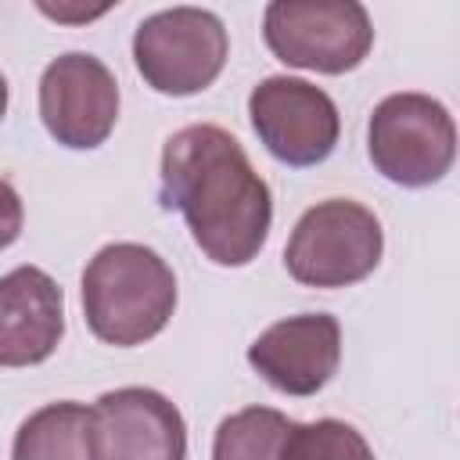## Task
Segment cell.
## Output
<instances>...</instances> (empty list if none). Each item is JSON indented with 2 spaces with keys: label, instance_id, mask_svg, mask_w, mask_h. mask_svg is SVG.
I'll return each instance as SVG.
<instances>
[{
  "label": "cell",
  "instance_id": "6da1fadb",
  "mask_svg": "<svg viewBox=\"0 0 460 460\" xmlns=\"http://www.w3.org/2000/svg\"><path fill=\"white\" fill-rule=\"evenodd\" d=\"M162 205L183 212L194 244L216 266H248L273 223L266 180L244 147L212 122L172 133L162 147Z\"/></svg>",
  "mask_w": 460,
  "mask_h": 460
},
{
  "label": "cell",
  "instance_id": "7a4b0ae2",
  "mask_svg": "<svg viewBox=\"0 0 460 460\" xmlns=\"http://www.w3.org/2000/svg\"><path fill=\"white\" fill-rule=\"evenodd\" d=\"M176 309V277L169 262L137 241L104 244L83 270V316L104 345L151 341Z\"/></svg>",
  "mask_w": 460,
  "mask_h": 460
},
{
  "label": "cell",
  "instance_id": "3957f363",
  "mask_svg": "<svg viewBox=\"0 0 460 460\" xmlns=\"http://www.w3.org/2000/svg\"><path fill=\"white\" fill-rule=\"evenodd\" d=\"M385 234L377 216L359 201L331 198L295 223L284 266L305 288H349L377 270Z\"/></svg>",
  "mask_w": 460,
  "mask_h": 460
},
{
  "label": "cell",
  "instance_id": "277c9868",
  "mask_svg": "<svg viewBox=\"0 0 460 460\" xmlns=\"http://www.w3.org/2000/svg\"><path fill=\"white\" fill-rule=\"evenodd\" d=\"M262 40L291 68L341 75L370 54L374 25L356 0H273L262 14Z\"/></svg>",
  "mask_w": 460,
  "mask_h": 460
},
{
  "label": "cell",
  "instance_id": "5b68a950",
  "mask_svg": "<svg viewBox=\"0 0 460 460\" xmlns=\"http://www.w3.org/2000/svg\"><path fill=\"white\" fill-rule=\"evenodd\" d=\"M367 151L385 180L399 187H431L456 158L453 115L428 93H388L370 115Z\"/></svg>",
  "mask_w": 460,
  "mask_h": 460
},
{
  "label": "cell",
  "instance_id": "8992f818",
  "mask_svg": "<svg viewBox=\"0 0 460 460\" xmlns=\"http://www.w3.org/2000/svg\"><path fill=\"white\" fill-rule=\"evenodd\" d=\"M226 29L205 7H169L133 32V61L144 83L165 97H190L212 86L226 65Z\"/></svg>",
  "mask_w": 460,
  "mask_h": 460
},
{
  "label": "cell",
  "instance_id": "52a82bcc",
  "mask_svg": "<svg viewBox=\"0 0 460 460\" xmlns=\"http://www.w3.org/2000/svg\"><path fill=\"white\" fill-rule=\"evenodd\" d=\"M248 119L262 147L295 169L320 165L338 147L341 119L334 101L295 75H266L248 93Z\"/></svg>",
  "mask_w": 460,
  "mask_h": 460
},
{
  "label": "cell",
  "instance_id": "ba28073f",
  "mask_svg": "<svg viewBox=\"0 0 460 460\" xmlns=\"http://www.w3.org/2000/svg\"><path fill=\"white\" fill-rule=\"evenodd\" d=\"M40 115L47 133L72 147H101L119 119V83L111 68L83 50L54 58L40 75Z\"/></svg>",
  "mask_w": 460,
  "mask_h": 460
},
{
  "label": "cell",
  "instance_id": "9c48e42d",
  "mask_svg": "<svg viewBox=\"0 0 460 460\" xmlns=\"http://www.w3.org/2000/svg\"><path fill=\"white\" fill-rule=\"evenodd\" d=\"M93 460H187V424L155 388H115L93 406Z\"/></svg>",
  "mask_w": 460,
  "mask_h": 460
},
{
  "label": "cell",
  "instance_id": "30bf717a",
  "mask_svg": "<svg viewBox=\"0 0 460 460\" xmlns=\"http://www.w3.org/2000/svg\"><path fill=\"white\" fill-rule=\"evenodd\" d=\"M248 363L284 395H316L341 363V327L331 313L277 320L248 345Z\"/></svg>",
  "mask_w": 460,
  "mask_h": 460
},
{
  "label": "cell",
  "instance_id": "8fae6325",
  "mask_svg": "<svg viewBox=\"0 0 460 460\" xmlns=\"http://www.w3.org/2000/svg\"><path fill=\"white\" fill-rule=\"evenodd\" d=\"M65 334V298L50 273L18 266L0 277V367L50 359Z\"/></svg>",
  "mask_w": 460,
  "mask_h": 460
},
{
  "label": "cell",
  "instance_id": "7c38bea8",
  "mask_svg": "<svg viewBox=\"0 0 460 460\" xmlns=\"http://www.w3.org/2000/svg\"><path fill=\"white\" fill-rule=\"evenodd\" d=\"M11 460H93V410L65 399L29 413Z\"/></svg>",
  "mask_w": 460,
  "mask_h": 460
},
{
  "label": "cell",
  "instance_id": "4fadbf2b",
  "mask_svg": "<svg viewBox=\"0 0 460 460\" xmlns=\"http://www.w3.org/2000/svg\"><path fill=\"white\" fill-rule=\"evenodd\" d=\"M291 420L270 406L230 413L212 438V460H280Z\"/></svg>",
  "mask_w": 460,
  "mask_h": 460
},
{
  "label": "cell",
  "instance_id": "5bb4252c",
  "mask_svg": "<svg viewBox=\"0 0 460 460\" xmlns=\"http://www.w3.org/2000/svg\"><path fill=\"white\" fill-rule=\"evenodd\" d=\"M280 460H374V449L352 424L323 417L309 424H291Z\"/></svg>",
  "mask_w": 460,
  "mask_h": 460
},
{
  "label": "cell",
  "instance_id": "9a60e30c",
  "mask_svg": "<svg viewBox=\"0 0 460 460\" xmlns=\"http://www.w3.org/2000/svg\"><path fill=\"white\" fill-rule=\"evenodd\" d=\"M22 219H25V212H22V198H18V190H14L7 180H0V252H4L7 244L18 241V234H22Z\"/></svg>",
  "mask_w": 460,
  "mask_h": 460
},
{
  "label": "cell",
  "instance_id": "2e32d148",
  "mask_svg": "<svg viewBox=\"0 0 460 460\" xmlns=\"http://www.w3.org/2000/svg\"><path fill=\"white\" fill-rule=\"evenodd\" d=\"M40 11L43 14H50V18H58V22H90V18H97V14H104L108 7H50V4H40Z\"/></svg>",
  "mask_w": 460,
  "mask_h": 460
},
{
  "label": "cell",
  "instance_id": "e0dca14e",
  "mask_svg": "<svg viewBox=\"0 0 460 460\" xmlns=\"http://www.w3.org/2000/svg\"><path fill=\"white\" fill-rule=\"evenodd\" d=\"M4 111H7V79L0 75V119H4Z\"/></svg>",
  "mask_w": 460,
  "mask_h": 460
}]
</instances>
